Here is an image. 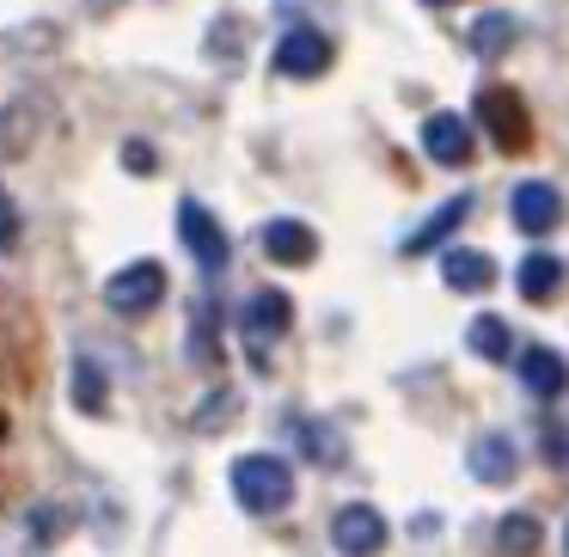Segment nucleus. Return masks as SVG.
Instances as JSON below:
<instances>
[{
	"label": "nucleus",
	"mask_w": 569,
	"mask_h": 557,
	"mask_svg": "<svg viewBox=\"0 0 569 557\" xmlns=\"http://www.w3.org/2000/svg\"><path fill=\"white\" fill-rule=\"evenodd\" d=\"M227 478H233V496L246 515H282L295 503V466L276 454H239Z\"/></svg>",
	"instance_id": "1"
},
{
	"label": "nucleus",
	"mask_w": 569,
	"mask_h": 557,
	"mask_svg": "<svg viewBox=\"0 0 569 557\" xmlns=\"http://www.w3.org/2000/svg\"><path fill=\"white\" fill-rule=\"evenodd\" d=\"M478 129H490V141L502 153H527L532 148V117L520 105V92L508 87H483L478 92Z\"/></svg>",
	"instance_id": "2"
},
{
	"label": "nucleus",
	"mask_w": 569,
	"mask_h": 557,
	"mask_svg": "<svg viewBox=\"0 0 569 557\" xmlns=\"http://www.w3.org/2000/svg\"><path fill=\"white\" fill-rule=\"evenodd\" d=\"M178 239H184V246H190V258H197L209 276H221V270H227V258H233V246H227V227L214 221V215L202 209L197 197H184V202H178Z\"/></svg>",
	"instance_id": "3"
},
{
	"label": "nucleus",
	"mask_w": 569,
	"mask_h": 557,
	"mask_svg": "<svg viewBox=\"0 0 569 557\" xmlns=\"http://www.w3.org/2000/svg\"><path fill=\"white\" fill-rule=\"evenodd\" d=\"M160 300H166V270H160L153 258L123 263V270L104 282V307H111V312H129V319H136V312H153Z\"/></svg>",
	"instance_id": "4"
},
{
	"label": "nucleus",
	"mask_w": 569,
	"mask_h": 557,
	"mask_svg": "<svg viewBox=\"0 0 569 557\" xmlns=\"http://www.w3.org/2000/svg\"><path fill=\"white\" fill-rule=\"evenodd\" d=\"M331 56H337V43L325 38L319 26H295V31H282V38H276V74L312 80V74H325V68H331Z\"/></svg>",
	"instance_id": "5"
},
{
	"label": "nucleus",
	"mask_w": 569,
	"mask_h": 557,
	"mask_svg": "<svg viewBox=\"0 0 569 557\" xmlns=\"http://www.w3.org/2000/svg\"><path fill=\"white\" fill-rule=\"evenodd\" d=\"M508 221H515V233H527V239L557 233V227H563V197H557V185L527 178V185L508 197Z\"/></svg>",
	"instance_id": "6"
},
{
	"label": "nucleus",
	"mask_w": 569,
	"mask_h": 557,
	"mask_svg": "<svg viewBox=\"0 0 569 557\" xmlns=\"http://www.w3.org/2000/svg\"><path fill=\"white\" fill-rule=\"evenodd\" d=\"M331 545L343 557H373L386 545V515L373 503H349V508H337V520H331Z\"/></svg>",
	"instance_id": "7"
},
{
	"label": "nucleus",
	"mask_w": 569,
	"mask_h": 557,
	"mask_svg": "<svg viewBox=\"0 0 569 557\" xmlns=\"http://www.w3.org/2000/svg\"><path fill=\"white\" fill-rule=\"evenodd\" d=\"M422 153H429L435 166H466L471 160V123L459 111H435L429 123H422Z\"/></svg>",
	"instance_id": "8"
},
{
	"label": "nucleus",
	"mask_w": 569,
	"mask_h": 557,
	"mask_svg": "<svg viewBox=\"0 0 569 557\" xmlns=\"http://www.w3.org/2000/svg\"><path fill=\"white\" fill-rule=\"evenodd\" d=\"M263 258L270 263H312L319 258V233L307 221H270L263 227Z\"/></svg>",
	"instance_id": "9"
},
{
	"label": "nucleus",
	"mask_w": 569,
	"mask_h": 557,
	"mask_svg": "<svg viewBox=\"0 0 569 557\" xmlns=\"http://www.w3.org/2000/svg\"><path fill=\"white\" fill-rule=\"evenodd\" d=\"M441 276H447L453 295H483V288L496 282V258H490V251L459 246V251H447V258H441Z\"/></svg>",
	"instance_id": "10"
},
{
	"label": "nucleus",
	"mask_w": 569,
	"mask_h": 557,
	"mask_svg": "<svg viewBox=\"0 0 569 557\" xmlns=\"http://www.w3.org/2000/svg\"><path fill=\"white\" fill-rule=\"evenodd\" d=\"M520 386L532 398H557L569 386V361L557 349H520Z\"/></svg>",
	"instance_id": "11"
},
{
	"label": "nucleus",
	"mask_w": 569,
	"mask_h": 557,
	"mask_svg": "<svg viewBox=\"0 0 569 557\" xmlns=\"http://www.w3.org/2000/svg\"><path fill=\"white\" fill-rule=\"evenodd\" d=\"M288 325H295V300H288L282 288H258V295L246 300V331L258 337V344L263 337H282Z\"/></svg>",
	"instance_id": "12"
},
{
	"label": "nucleus",
	"mask_w": 569,
	"mask_h": 557,
	"mask_svg": "<svg viewBox=\"0 0 569 557\" xmlns=\"http://www.w3.org/2000/svg\"><path fill=\"white\" fill-rule=\"evenodd\" d=\"M466 466L478 471L483 484H508L520 471V454H515V441H508V435H478V441H471V454H466Z\"/></svg>",
	"instance_id": "13"
},
{
	"label": "nucleus",
	"mask_w": 569,
	"mask_h": 557,
	"mask_svg": "<svg viewBox=\"0 0 569 557\" xmlns=\"http://www.w3.org/2000/svg\"><path fill=\"white\" fill-rule=\"evenodd\" d=\"M459 221H471V197H447L441 209H435L429 221H422L417 233L405 239V251H410V258H422V251H435L441 239H453V227H459Z\"/></svg>",
	"instance_id": "14"
},
{
	"label": "nucleus",
	"mask_w": 569,
	"mask_h": 557,
	"mask_svg": "<svg viewBox=\"0 0 569 557\" xmlns=\"http://www.w3.org/2000/svg\"><path fill=\"white\" fill-rule=\"evenodd\" d=\"M520 26L508 13H483L478 26H471V56H483V62H502L508 50H515Z\"/></svg>",
	"instance_id": "15"
},
{
	"label": "nucleus",
	"mask_w": 569,
	"mask_h": 557,
	"mask_svg": "<svg viewBox=\"0 0 569 557\" xmlns=\"http://www.w3.org/2000/svg\"><path fill=\"white\" fill-rule=\"evenodd\" d=\"M466 344H471V356H483V361H508V356H515V331H508L496 312H478V319L466 325Z\"/></svg>",
	"instance_id": "16"
},
{
	"label": "nucleus",
	"mask_w": 569,
	"mask_h": 557,
	"mask_svg": "<svg viewBox=\"0 0 569 557\" xmlns=\"http://www.w3.org/2000/svg\"><path fill=\"white\" fill-rule=\"evenodd\" d=\"M520 300H551L557 295V282H563V263L551 258V251H532L527 263H520Z\"/></svg>",
	"instance_id": "17"
},
{
	"label": "nucleus",
	"mask_w": 569,
	"mask_h": 557,
	"mask_svg": "<svg viewBox=\"0 0 569 557\" xmlns=\"http://www.w3.org/2000/svg\"><path fill=\"white\" fill-rule=\"evenodd\" d=\"M496 551L502 557H532L539 551V520L532 515H502V527H496Z\"/></svg>",
	"instance_id": "18"
},
{
	"label": "nucleus",
	"mask_w": 569,
	"mask_h": 557,
	"mask_svg": "<svg viewBox=\"0 0 569 557\" xmlns=\"http://www.w3.org/2000/svg\"><path fill=\"white\" fill-rule=\"evenodd\" d=\"M68 392H74V405L92 410V417L111 405V386H104V368H99V361H74V386H68Z\"/></svg>",
	"instance_id": "19"
},
{
	"label": "nucleus",
	"mask_w": 569,
	"mask_h": 557,
	"mask_svg": "<svg viewBox=\"0 0 569 557\" xmlns=\"http://www.w3.org/2000/svg\"><path fill=\"white\" fill-rule=\"evenodd\" d=\"M19 227H26V215H19V202L0 190V251H19Z\"/></svg>",
	"instance_id": "20"
},
{
	"label": "nucleus",
	"mask_w": 569,
	"mask_h": 557,
	"mask_svg": "<svg viewBox=\"0 0 569 557\" xmlns=\"http://www.w3.org/2000/svg\"><path fill=\"white\" fill-rule=\"evenodd\" d=\"M300 435H307V454H312V459H343V441H337L331 429H319V422H307Z\"/></svg>",
	"instance_id": "21"
},
{
	"label": "nucleus",
	"mask_w": 569,
	"mask_h": 557,
	"mask_svg": "<svg viewBox=\"0 0 569 557\" xmlns=\"http://www.w3.org/2000/svg\"><path fill=\"white\" fill-rule=\"evenodd\" d=\"M233 410H239V398H233V392H214L209 405L197 410V429H221V422H214V417H233Z\"/></svg>",
	"instance_id": "22"
},
{
	"label": "nucleus",
	"mask_w": 569,
	"mask_h": 557,
	"mask_svg": "<svg viewBox=\"0 0 569 557\" xmlns=\"http://www.w3.org/2000/svg\"><path fill=\"white\" fill-rule=\"evenodd\" d=\"M31 520H38V527H31V533H38V545L62 539V508H38V515H31Z\"/></svg>",
	"instance_id": "23"
},
{
	"label": "nucleus",
	"mask_w": 569,
	"mask_h": 557,
	"mask_svg": "<svg viewBox=\"0 0 569 557\" xmlns=\"http://www.w3.org/2000/svg\"><path fill=\"white\" fill-rule=\"evenodd\" d=\"M123 166H136V172H153V148H148V141H129V148H123Z\"/></svg>",
	"instance_id": "24"
},
{
	"label": "nucleus",
	"mask_w": 569,
	"mask_h": 557,
	"mask_svg": "<svg viewBox=\"0 0 569 557\" xmlns=\"http://www.w3.org/2000/svg\"><path fill=\"white\" fill-rule=\"evenodd\" d=\"M87 7H92V13H111V7H117V0H87Z\"/></svg>",
	"instance_id": "25"
},
{
	"label": "nucleus",
	"mask_w": 569,
	"mask_h": 557,
	"mask_svg": "<svg viewBox=\"0 0 569 557\" xmlns=\"http://www.w3.org/2000/svg\"><path fill=\"white\" fill-rule=\"evenodd\" d=\"M422 7H453V0H422Z\"/></svg>",
	"instance_id": "26"
},
{
	"label": "nucleus",
	"mask_w": 569,
	"mask_h": 557,
	"mask_svg": "<svg viewBox=\"0 0 569 557\" xmlns=\"http://www.w3.org/2000/svg\"><path fill=\"white\" fill-rule=\"evenodd\" d=\"M563 557H569V527H563Z\"/></svg>",
	"instance_id": "27"
}]
</instances>
